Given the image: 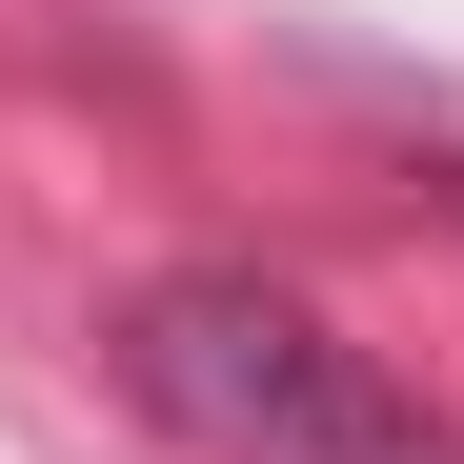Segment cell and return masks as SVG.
<instances>
[{"mask_svg":"<svg viewBox=\"0 0 464 464\" xmlns=\"http://www.w3.org/2000/svg\"><path fill=\"white\" fill-rule=\"evenodd\" d=\"M102 363H121V404L162 444H202V464H464V424L383 343H343L283 263H162V283H121Z\"/></svg>","mask_w":464,"mask_h":464,"instance_id":"obj_1","label":"cell"}]
</instances>
